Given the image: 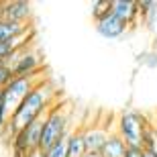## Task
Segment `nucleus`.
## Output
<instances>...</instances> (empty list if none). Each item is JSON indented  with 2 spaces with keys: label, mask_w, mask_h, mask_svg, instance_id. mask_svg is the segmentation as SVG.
Segmentation results:
<instances>
[{
  "label": "nucleus",
  "mask_w": 157,
  "mask_h": 157,
  "mask_svg": "<svg viewBox=\"0 0 157 157\" xmlns=\"http://www.w3.org/2000/svg\"><path fill=\"white\" fill-rule=\"evenodd\" d=\"M59 90L57 86L53 84L51 78L43 80L41 84H37L31 94L21 102L17 110L12 112V117L8 118V124H6V133L10 135V141L17 133H21L25 127H29L33 121H37L39 117L47 114L51 110V106L57 102Z\"/></svg>",
  "instance_id": "f257e3e1"
},
{
  "label": "nucleus",
  "mask_w": 157,
  "mask_h": 157,
  "mask_svg": "<svg viewBox=\"0 0 157 157\" xmlns=\"http://www.w3.org/2000/svg\"><path fill=\"white\" fill-rule=\"evenodd\" d=\"M149 127H151L149 117L141 110H135V108L121 110L114 121V131L122 137L127 147H143L145 149V137Z\"/></svg>",
  "instance_id": "f03ea898"
},
{
  "label": "nucleus",
  "mask_w": 157,
  "mask_h": 157,
  "mask_svg": "<svg viewBox=\"0 0 157 157\" xmlns=\"http://www.w3.org/2000/svg\"><path fill=\"white\" fill-rule=\"evenodd\" d=\"M70 124H71L70 106L55 102L45 117V127H43V135H41V149L47 151L51 145L67 139V135L71 133Z\"/></svg>",
  "instance_id": "7ed1b4c3"
},
{
  "label": "nucleus",
  "mask_w": 157,
  "mask_h": 157,
  "mask_svg": "<svg viewBox=\"0 0 157 157\" xmlns=\"http://www.w3.org/2000/svg\"><path fill=\"white\" fill-rule=\"evenodd\" d=\"M45 71L47 70H41V71H37V74H33V76L12 78V80L4 86V90H2V106H4L8 118H10L12 112L21 106V102L31 94V90H33L37 84H41L43 80L49 78Z\"/></svg>",
  "instance_id": "20e7f679"
},
{
  "label": "nucleus",
  "mask_w": 157,
  "mask_h": 157,
  "mask_svg": "<svg viewBox=\"0 0 157 157\" xmlns=\"http://www.w3.org/2000/svg\"><path fill=\"white\" fill-rule=\"evenodd\" d=\"M4 65L10 70L12 78H21V76H33L37 71L45 70L43 67V53L39 51L37 43H29V45L21 47L12 53L10 57L4 61Z\"/></svg>",
  "instance_id": "39448f33"
},
{
  "label": "nucleus",
  "mask_w": 157,
  "mask_h": 157,
  "mask_svg": "<svg viewBox=\"0 0 157 157\" xmlns=\"http://www.w3.org/2000/svg\"><path fill=\"white\" fill-rule=\"evenodd\" d=\"M112 131H114V128L106 127L104 122H92V124H88V127L82 128L88 153H100L102 151V147H104V143L108 141Z\"/></svg>",
  "instance_id": "423d86ee"
},
{
  "label": "nucleus",
  "mask_w": 157,
  "mask_h": 157,
  "mask_svg": "<svg viewBox=\"0 0 157 157\" xmlns=\"http://www.w3.org/2000/svg\"><path fill=\"white\" fill-rule=\"evenodd\" d=\"M33 17V4L27 0H10V2H2V18L12 21L18 25H31Z\"/></svg>",
  "instance_id": "0eeeda50"
},
{
  "label": "nucleus",
  "mask_w": 157,
  "mask_h": 157,
  "mask_svg": "<svg viewBox=\"0 0 157 157\" xmlns=\"http://www.w3.org/2000/svg\"><path fill=\"white\" fill-rule=\"evenodd\" d=\"M94 27H96V33H98L102 39H108V41L121 39L128 31V25L124 23V21H121L118 17H114V14H108V17H104L102 21H96Z\"/></svg>",
  "instance_id": "6e6552de"
},
{
  "label": "nucleus",
  "mask_w": 157,
  "mask_h": 157,
  "mask_svg": "<svg viewBox=\"0 0 157 157\" xmlns=\"http://www.w3.org/2000/svg\"><path fill=\"white\" fill-rule=\"evenodd\" d=\"M112 14L131 27L139 21V2L137 0H112Z\"/></svg>",
  "instance_id": "1a4fd4ad"
},
{
  "label": "nucleus",
  "mask_w": 157,
  "mask_h": 157,
  "mask_svg": "<svg viewBox=\"0 0 157 157\" xmlns=\"http://www.w3.org/2000/svg\"><path fill=\"white\" fill-rule=\"evenodd\" d=\"M127 143L122 141V137L117 133V131H112L110 137H108V141L104 143V147H102V151H100V155L102 157H124L127 155Z\"/></svg>",
  "instance_id": "9d476101"
},
{
  "label": "nucleus",
  "mask_w": 157,
  "mask_h": 157,
  "mask_svg": "<svg viewBox=\"0 0 157 157\" xmlns=\"http://www.w3.org/2000/svg\"><path fill=\"white\" fill-rule=\"evenodd\" d=\"M65 143H67V157H86L88 155L82 128H74V131L67 135Z\"/></svg>",
  "instance_id": "9b49d317"
},
{
  "label": "nucleus",
  "mask_w": 157,
  "mask_h": 157,
  "mask_svg": "<svg viewBox=\"0 0 157 157\" xmlns=\"http://www.w3.org/2000/svg\"><path fill=\"white\" fill-rule=\"evenodd\" d=\"M31 25H18V23H12V21H0V43H8L12 41L14 37H18L21 33L29 29Z\"/></svg>",
  "instance_id": "f8f14e48"
},
{
  "label": "nucleus",
  "mask_w": 157,
  "mask_h": 157,
  "mask_svg": "<svg viewBox=\"0 0 157 157\" xmlns=\"http://www.w3.org/2000/svg\"><path fill=\"white\" fill-rule=\"evenodd\" d=\"M139 18L147 27H155V23H157V2L155 0H141L139 2Z\"/></svg>",
  "instance_id": "ddd939ff"
},
{
  "label": "nucleus",
  "mask_w": 157,
  "mask_h": 157,
  "mask_svg": "<svg viewBox=\"0 0 157 157\" xmlns=\"http://www.w3.org/2000/svg\"><path fill=\"white\" fill-rule=\"evenodd\" d=\"M112 14V0H96L92 4V18L94 23L96 21H102L104 17Z\"/></svg>",
  "instance_id": "4468645a"
},
{
  "label": "nucleus",
  "mask_w": 157,
  "mask_h": 157,
  "mask_svg": "<svg viewBox=\"0 0 157 157\" xmlns=\"http://www.w3.org/2000/svg\"><path fill=\"white\" fill-rule=\"evenodd\" d=\"M135 63L143 65V67H149V70H157V51H153V49L141 51L137 55V59H135Z\"/></svg>",
  "instance_id": "2eb2a0df"
},
{
  "label": "nucleus",
  "mask_w": 157,
  "mask_h": 157,
  "mask_svg": "<svg viewBox=\"0 0 157 157\" xmlns=\"http://www.w3.org/2000/svg\"><path fill=\"white\" fill-rule=\"evenodd\" d=\"M145 151L153 153L157 157V122H151V127L147 131V137H145Z\"/></svg>",
  "instance_id": "dca6fc26"
},
{
  "label": "nucleus",
  "mask_w": 157,
  "mask_h": 157,
  "mask_svg": "<svg viewBox=\"0 0 157 157\" xmlns=\"http://www.w3.org/2000/svg\"><path fill=\"white\" fill-rule=\"evenodd\" d=\"M45 155L47 157H67V143H65V139L55 143V145H51L45 151Z\"/></svg>",
  "instance_id": "f3484780"
},
{
  "label": "nucleus",
  "mask_w": 157,
  "mask_h": 157,
  "mask_svg": "<svg viewBox=\"0 0 157 157\" xmlns=\"http://www.w3.org/2000/svg\"><path fill=\"white\" fill-rule=\"evenodd\" d=\"M12 80V74H10V70L6 67L4 63H0V92L4 90V86L8 84V82Z\"/></svg>",
  "instance_id": "a211bd4d"
},
{
  "label": "nucleus",
  "mask_w": 157,
  "mask_h": 157,
  "mask_svg": "<svg viewBox=\"0 0 157 157\" xmlns=\"http://www.w3.org/2000/svg\"><path fill=\"white\" fill-rule=\"evenodd\" d=\"M124 157H145V149L143 147H128Z\"/></svg>",
  "instance_id": "6ab92c4d"
},
{
  "label": "nucleus",
  "mask_w": 157,
  "mask_h": 157,
  "mask_svg": "<svg viewBox=\"0 0 157 157\" xmlns=\"http://www.w3.org/2000/svg\"><path fill=\"white\" fill-rule=\"evenodd\" d=\"M27 157H47V155H45V151H43V149H35V151H29V153H27Z\"/></svg>",
  "instance_id": "aec40b11"
},
{
  "label": "nucleus",
  "mask_w": 157,
  "mask_h": 157,
  "mask_svg": "<svg viewBox=\"0 0 157 157\" xmlns=\"http://www.w3.org/2000/svg\"><path fill=\"white\" fill-rule=\"evenodd\" d=\"M0 112H6V110H4V106H2V92H0Z\"/></svg>",
  "instance_id": "412c9836"
},
{
  "label": "nucleus",
  "mask_w": 157,
  "mask_h": 157,
  "mask_svg": "<svg viewBox=\"0 0 157 157\" xmlns=\"http://www.w3.org/2000/svg\"><path fill=\"white\" fill-rule=\"evenodd\" d=\"M86 157H102V155H100V153H88Z\"/></svg>",
  "instance_id": "4be33fe9"
},
{
  "label": "nucleus",
  "mask_w": 157,
  "mask_h": 157,
  "mask_svg": "<svg viewBox=\"0 0 157 157\" xmlns=\"http://www.w3.org/2000/svg\"><path fill=\"white\" fill-rule=\"evenodd\" d=\"M145 157H155L153 153H149V151H145Z\"/></svg>",
  "instance_id": "5701e85b"
},
{
  "label": "nucleus",
  "mask_w": 157,
  "mask_h": 157,
  "mask_svg": "<svg viewBox=\"0 0 157 157\" xmlns=\"http://www.w3.org/2000/svg\"><path fill=\"white\" fill-rule=\"evenodd\" d=\"M0 21H2V2H0Z\"/></svg>",
  "instance_id": "b1692460"
},
{
  "label": "nucleus",
  "mask_w": 157,
  "mask_h": 157,
  "mask_svg": "<svg viewBox=\"0 0 157 157\" xmlns=\"http://www.w3.org/2000/svg\"><path fill=\"white\" fill-rule=\"evenodd\" d=\"M155 29H157V23H155Z\"/></svg>",
  "instance_id": "393cba45"
}]
</instances>
